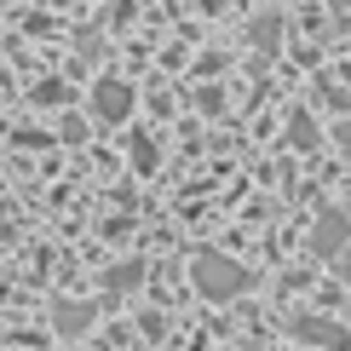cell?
<instances>
[{"mask_svg":"<svg viewBox=\"0 0 351 351\" xmlns=\"http://www.w3.org/2000/svg\"><path fill=\"white\" fill-rule=\"evenodd\" d=\"M190 282L202 288V300H237L247 294V265H237V259H225V254H196L190 259Z\"/></svg>","mask_w":351,"mask_h":351,"instance_id":"1","label":"cell"},{"mask_svg":"<svg viewBox=\"0 0 351 351\" xmlns=\"http://www.w3.org/2000/svg\"><path fill=\"white\" fill-rule=\"evenodd\" d=\"M294 340L300 346H323V351H351V334L340 323H328V317H300L294 323Z\"/></svg>","mask_w":351,"mask_h":351,"instance_id":"2","label":"cell"},{"mask_svg":"<svg viewBox=\"0 0 351 351\" xmlns=\"http://www.w3.org/2000/svg\"><path fill=\"white\" fill-rule=\"evenodd\" d=\"M127 110H133V86L127 81H98L93 86V115L98 121H127Z\"/></svg>","mask_w":351,"mask_h":351,"instance_id":"3","label":"cell"},{"mask_svg":"<svg viewBox=\"0 0 351 351\" xmlns=\"http://www.w3.org/2000/svg\"><path fill=\"white\" fill-rule=\"evenodd\" d=\"M346 237H351V219L340 208H328L323 219H317V230H311V247L328 259V254H340V247H346Z\"/></svg>","mask_w":351,"mask_h":351,"instance_id":"4","label":"cell"},{"mask_svg":"<svg viewBox=\"0 0 351 351\" xmlns=\"http://www.w3.org/2000/svg\"><path fill=\"white\" fill-rule=\"evenodd\" d=\"M86 317H93V305H58V328L64 334H86Z\"/></svg>","mask_w":351,"mask_h":351,"instance_id":"5","label":"cell"},{"mask_svg":"<svg viewBox=\"0 0 351 351\" xmlns=\"http://www.w3.org/2000/svg\"><path fill=\"white\" fill-rule=\"evenodd\" d=\"M288 138H294L300 150H311V144H317V127H311V115H294V121H288Z\"/></svg>","mask_w":351,"mask_h":351,"instance_id":"6","label":"cell"},{"mask_svg":"<svg viewBox=\"0 0 351 351\" xmlns=\"http://www.w3.org/2000/svg\"><path fill=\"white\" fill-rule=\"evenodd\" d=\"M133 167H138V173H150V167H156V144H150V138H138V144H133Z\"/></svg>","mask_w":351,"mask_h":351,"instance_id":"7","label":"cell"},{"mask_svg":"<svg viewBox=\"0 0 351 351\" xmlns=\"http://www.w3.org/2000/svg\"><path fill=\"white\" fill-rule=\"evenodd\" d=\"M254 40H259V47H271V40H276V18H259L254 23Z\"/></svg>","mask_w":351,"mask_h":351,"instance_id":"8","label":"cell"},{"mask_svg":"<svg viewBox=\"0 0 351 351\" xmlns=\"http://www.w3.org/2000/svg\"><path fill=\"white\" fill-rule=\"evenodd\" d=\"M202 6H208V12H219V6H225V0H202Z\"/></svg>","mask_w":351,"mask_h":351,"instance_id":"9","label":"cell"}]
</instances>
